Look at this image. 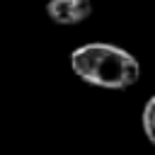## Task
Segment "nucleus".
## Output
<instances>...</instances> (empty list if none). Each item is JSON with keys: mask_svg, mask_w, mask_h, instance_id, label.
<instances>
[{"mask_svg": "<svg viewBox=\"0 0 155 155\" xmlns=\"http://www.w3.org/2000/svg\"><path fill=\"white\" fill-rule=\"evenodd\" d=\"M70 68L82 82L102 90H126L140 78V63L136 56L104 41L78 46L70 53Z\"/></svg>", "mask_w": 155, "mask_h": 155, "instance_id": "obj_1", "label": "nucleus"}, {"mask_svg": "<svg viewBox=\"0 0 155 155\" xmlns=\"http://www.w3.org/2000/svg\"><path fill=\"white\" fill-rule=\"evenodd\" d=\"M46 15L53 24L73 27V24L85 22L92 15V0H48Z\"/></svg>", "mask_w": 155, "mask_h": 155, "instance_id": "obj_2", "label": "nucleus"}, {"mask_svg": "<svg viewBox=\"0 0 155 155\" xmlns=\"http://www.w3.org/2000/svg\"><path fill=\"white\" fill-rule=\"evenodd\" d=\"M140 121H143V133H145L148 143H155V97H150L145 102Z\"/></svg>", "mask_w": 155, "mask_h": 155, "instance_id": "obj_3", "label": "nucleus"}]
</instances>
